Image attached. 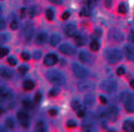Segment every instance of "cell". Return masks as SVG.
<instances>
[{"label":"cell","mask_w":134,"mask_h":132,"mask_svg":"<svg viewBox=\"0 0 134 132\" xmlns=\"http://www.w3.org/2000/svg\"><path fill=\"white\" fill-rule=\"evenodd\" d=\"M46 77L54 85H63L65 82L64 75L59 70H48L46 73Z\"/></svg>","instance_id":"obj_1"},{"label":"cell","mask_w":134,"mask_h":132,"mask_svg":"<svg viewBox=\"0 0 134 132\" xmlns=\"http://www.w3.org/2000/svg\"><path fill=\"white\" fill-rule=\"evenodd\" d=\"M104 54H105V59L109 63H116L118 61H120L121 57H123V54L118 48H109V50L105 51Z\"/></svg>","instance_id":"obj_2"},{"label":"cell","mask_w":134,"mask_h":132,"mask_svg":"<svg viewBox=\"0 0 134 132\" xmlns=\"http://www.w3.org/2000/svg\"><path fill=\"white\" fill-rule=\"evenodd\" d=\"M72 72L78 78H86L90 76V70L79 63H72Z\"/></svg>","instance_id":"obj_3"},{"label":"cell","mask_w":134,"mask_h":132,"mask_svg":"<svg viewBox=\"0 0 134 132\" xmlns=\"http://www.w3.org/2000/svg\"><path fill=\"white\" fill-rule=\"evenodd\" d=\"M101 90L108 92V93H112V92H115L117 90V83L115 81H111V79L103 81L101 83Z\"/></svg>","instance_id":"obj_4"},{"label":"cell","mask_w":134,"mask_h":132,"mask_svg":"<svg viewBox=\"0 0 134 132\" xmlns=\"http://www.w3.org/2000/svg\"><path fill=\"white\" fill-rule=\"evenodd\" d=\"M17 118H19L21 125L23 128H29V124H30V119H29V115L26 114L25 112H19L17 113Z\"/></svg>","instance_id":"obj_5"},{"label":"cell","mask_w":134,"mask_h":132,"mask_svg":"<svg viewBox=\"0 0 134 132\" xmlns=\"http://www.w3.org/2000/svg\"><path fill=\"white\" fill-rule=\"evenodd\" d=\"M79 60L83 63H88V64L93 63V61H94L92 54H90L88 52H85V51L79 52Z\"/></svg>","instance_id":"obj_6"},{"label":"cell","mask_w":134,"mask_h":132,"mask_svg":"<svg viewBox=\"0 0 134 132\" xmlns=\"http://www.w3.org/2000/svg\"><path fill=\"white\" fill-rule=\"evenodd\" d=\"M60 52L65 55H74L76 53V50L70 44H66L65 43V44H62L60 46Z\"/></svg>","instance_id":"obj_7"},{"label":"cell","mask_w":134,"mask_h":132,"mask_svg":"<svg viewBox=\"0 0 134 132\" xmlns=\"http://www.w3.org/2000/svg\"><path fill=\"white\" fill-rule=\"evenodd\" d=\"M57 56L54 53H49V54H47L46 56H45V59H44V63H45V66H47V67H51V66H54L55 63H57Z\"/></svg>","instance_id":"obj_8"},{"label":"cell","mask_w":134,"mask_h":132,"mask_svg":"<svg viewBox=\"0 0 134 132\" xmlns=\"http://www.w3.org/2000/svg\"><path fill=\"white\" fill-rule=\"evenodd\" d=\"M94 87H95V85H94V83H92V82L83 81V82L78 83V88L80 91H92Z\"/></svg>","instance_id":"obj_9"},{"label":"cell","mask_w":134,"mask_h":132,"mask_svg":"<svg viewBox=\"0 0 134 132\" xmlns=\"http://www.w3.org/2000/svg\"><path fill=\"white\" fill-rule=\"evenodd\" d=\"M124 53H125V56H126L129 60L134 61V46H132V45L125 46Z\"/></svg>","instance_id":"obj_10"},{"label":"cell","mask_w":134,"mask_h":132,"mask_svg":"<svg viewBox=\"0 0 134 132\" xmlns=\"http://www.w3.org/2000/svg\"><path fill=\"white\" fill-rule=\"evenodd\" d=\"M117 115H118V109L117 107H111L107 110V117L110 118L111 121H115L117 118Z\"/></svg>","instance_id":"obj_11"},{"label":"cell","mask_w":134,"mask_h":132,"mask_svg":"<svg viewBox=\"0 0 134 132\" xmlns=\"http://www.w3.org/2000/svg\"><path fill=\"white\" fill-rule=\"evenodd\" d=\"M23 36H24V38H25L26 40H30V39L32 38V36H33V28H32V25L28 24V25L25 27V29L23 30Z\"/></svg>","instance_id":"obj_12"},{"label":"cell","mask_w":134,"mask_h":132,"mask_svg":"<svg viewBox=\"0 0 134 132\" xmlns=\"http://www.w3.org/2000/svg\"><path fill=\"white\" fill-rule=\"evenodd\" d=\"M123 130L126 132H134V121L127 119L123 123Z\"/></svg>","instance_id":"obj_13"},{"label":"cell","mask_w":134,"mask_h":132,"mask_svg":"<svg viewBox=\"0 0 134 132\" xmlns=\"http://www.w3.org/2000/svg\"><path fill=\"white\" fill-rule=\"evenodd\" d=\"M64 32L68 37H75L76 33H77V31H76V27L74 24H68L64 29Z\"/></svg>","instance_id":"obj_14"},{"label":"cell","mask_w":134,"mask_h":132,"mask_svg":"<svg viewBox=\"0 0 134 132\" xmlns=\"http://www.w3.org/2000/svg\"><path fill=\"white\" fill-rule=\"evenodd\" d=\"M46 40H47L46 32H40V33H38V35L36 36V43L39 44V45H42Z\"/></svg>","instance_id":"obj_15"},{"label":"cell","mask_w":134,"mask_h":132,"mask_svg":"<svg viewBox=\"0 0 134 132\" xmlns=\"http://www.w3.org/2000/svg\"><path fill=\"white\" fill-rule=\"evenodd\" d=\"M134 98H131V99L125 101V109L127 110L129 113H134V101H133Z\"/></svg>","instance_id":"obj_16"},{"label":"cell","mask_w":134,"mask_h":132,"mask_svg":"<svg viewBox=\"0 0 134 132\" xmlns=\"http://www.w3.org/2000/svg\"><path fill=\"white\" fill-rule=\"evenodd\" d=\"M60 41H61V37H60L59 33H54V35L51 36L49 43H51L52 46H57L60 44Z\"/></svg>","instance_id":"obj_17"},{"label":"cell","mask_w":134,"mask_h":132,"mask_svg":"<svg viewBox=\"0 0 134 132\" xmlns=\"http://www.w3.org/2000/svg\"><path fill=\"white\" fill-rule=\"evenodd\" d=\"M93 128H94V124L92 123V121H91V119H88V121L85 119L83 123V130L84 131H92Z\"/></svg>","instance_id":"obj_18"},{"label":"cell","mask_w":134,"mask_h":132,"mask_svg":"<svg viewBox=\"0 0 134 132\" xmlns=\"http://www.w3.org/2000/svg\"><path fill=\"white\" fill-rule=\"evenodd\" d=\"M0 96H1V100L2 101H7V100H9L12 98L10 92L8 90H6V88H1V93H0Z\"/></svg>","instance_id":"obj_19"},{"label":"cell","mask_w":134,"mask_h":132,"mask_svg":"<svg viewBox=\"0 0 134 132\" xmlns=\"http://www.w3.org/2000/svg\"><path fill=\"white\" fill-rule=\"evenodd\" d=\"M1 76L4 78H10L12 76H13V71L9 70L8 68H6V67H2L1 68Z\"/></svg>","instance_id":"obj_20"},{"label":"cell","mask_w":134,"mask_h":132,"mask_svg":"<svg viewBox=\"0 0 134 132\" xmlns=\"http://www.w3.org/2000/svg\"><path fill=\"white\" fill-rule=\"evenodd\" d=\"M33 87H35V84H33V82H31V81H25V82H24L23 88L25 91H31Z\"/></svg>","instance_id":"obj_21"},{"label":"cell","mask_w":134,"mask_h":132,"mask_svg":"<svg viewBox=\"0 0 134 132\" xmlns=\"http://www.w3.org/2000/svg\"><path fill=\"white\" fill-rule=\"evenodd\" d=\"M5 125H6V128H8V129H14L15 126V123H14V119L12 118V117H8V118H6V121H5Z\"/></svg>","instance_id":"obj_22"},{"label":"cell","mask_w":134,"mask_h":132,"mask_svg":"<svg viewBox=\"0 0 134 132\" xmlns=\"http://www.w3.org/2000/svg\"><path fill=\"white\" fill-rule=\"evenodd\" d=\"M85 103L88 106H92L93 103H94V96L93 94H87L86 97H85Z\"/></svg>","instance_id":"obj_23"},{"label":"cell","mask_w":134,"mask_h":132,"mask_svg":"<svg viewBox=\"0 0 134 132\" xmlns=\"http://www.w3.org/2000/svg\"><path fill=\"white\" fill-rule=\"evenodd\" d=\"M71 107H72V109H75V110H78V109H80V108H81L80 101H79L78 99H75V100H72V102H71Z\"/></svg>","instance_id":"obj_24"},{"label":"cell","mask_w":134,"mask_h":132,"mask_svg":"<svg viewBox=\"0 0 134 132\" xmlns=\"http://www.w3.org/2000/svg\"><path fill=\"white\" fill-rule=\"evenodd\" d=\"M99 47H100V45H99V41L97 40H93L92 43H91V45H90L91 51H93V52H96L97 50H99Z\"/></svg>","instance_id":"obj_25"},{"label":"cell","mask_w":134,"mask_h":132,"mask_svg":"<svg viewBox=\"0 0 134 132\" xmlns=\"http://www.w3.org/2000/svg\"><path fill=\"white\" fill-rule=\"evenodd\" d=\"M75 43H76V44H77L78 46L84 45V39H83V37L76 35V36H75Z\"/></svg>","instance_id":"obj_26"},{"label":"cell","mask_w":134,"mask_h":132,"mask_svg":"<svg viewBox=\"0 0 134 132\" xmlns=\"http://www.w3.org/2000/svg\"><path fill=\"white\" fill-rule=\"evenodd\" d=\"M118 12H119L120 14H125L127 12V7H126V5L125 4H119V6H118Z\"/></svg>","instance_id":"obj_27"},{"label":"cell","mask_w":134,"mask_h":132,"mask_svg":"<svg viewBox=\"0 0 134 132\" xmlns=\"http://www.w3.org/2000/svg\"><path fill=\"white\" fill-rule=\"evenodd\" d=\"M46 17L48 21H52L54 18V12L52 10V9H47L46 10Z\"/></svg>","instance_id":"obj_28"},{"label":"cell","mask_w":134,"mask_h":132,"mask_svg":"<svg viewBox=\"0 0 134 132\" xmlns=\"http://www.w3.org/2000/svg\"><path fill=\"white\" fill-rule=\"evenodd\" d=\"M80 15H83V16H90L91 15V10L88 7H84L83 10L80 12Z\"/></svg>","instance_id":"obj_29"},{"label":"cell","mask_w":134,"mask_h":132,"mask_svg":"<svg viewBox=\"0 0 134 132\" xmlns=\"http://www.w3.org/2000/svg\"><path fill=\"white\" fill-rule=\"evenodd\" d=\"M59 93H60V90H59L57 87H55V88H53V90H51V92H49V97H56Z\"/></svg>","instance_id":"obj_30"},{"label":"cell","mask_w":134,"mask_h":132,"mask_svg":"<svg viewBox=\"0 0 134 132\" xmlns=\"http://www.w3.org/2000/svg\"><path fill=\"white\" fill-rule=\"evenodd\" d=\"M23 106L25 107V108H31V107H32V102H31V100L25 99V100L23 101Z\"/></svg>","instance_id":"obj_31"},{"label":"cell","mask_w":134,"mask_h":132,"mask_svg":"<svg viewBox=\"0 0 134 132\" xmlns=\"http://www.w3.org/2000/svg\"><path fill=\"white\" fill-rule=\"evenodd\" d=\"M36 130H37V131H45L44 123H42V122H39V123L36 125Z\"/></svg>","instance_id":"obj_32"},{"label":"cell","mask_w":134,"mask_h":132,"mask_svg":"<svg viewBox=\"0 0 134 132\" xmlns=\"http://www.w3.org/2000/svg\"><path fill=\"white\" fill-rule=\"evenodd\" d=\"M66 126H68L69 129L70 128H76V126H77V123H76V122L75 121H72V119H70V121H68V123H66Z\"/></svg>","instance_id":"obj_33"},{"label":"cell","mask_w":134,"mask_h":132,"mask_svg":"<svg viewBox=\"0 0 134 132\" xmlns=\"http://www.w3.org/2000/svg\"><path fill=\"white\" fill-rule=\"evenodd\" d=\"M28 70H29V67H28V66H21L20 68H19V71H20L21 73L28 72Z\"/></svg>","instance_id":"obj_34"},{"label":"cell","mask_w":134,"mask_h":132,"mask_svg":"<svg viewBox=\"0 0 134 132\" xmlns=\"http://www.w3.org/2000/svg\"><path fill=\"white\" fill-rule=\"evenodd\" d=\"M21 57H22V60H24V61L30 60V55H29V53H26V52H23V53L21 54Z\"/></svg>","instance_id":"obj_35"},{"label":"cell","mask_w":134,"mask_h":132,"mask_svg":"<svg viewBox=\"0 0 134 132\" xmlns=\"http://www.w3.org/2000/svg\"><path fill=\"white\" fill-rule=\"evenodd\" d=\"M17 28H19V23H17L16 21H13V22L10 23V29L12 30H16Z\"/></svg>","instance_id":"obj_36"},{"label":"cell","mask_w":134,"mask_h":132,"mask_svg":"<svg viewBox=\"0 0 134 132\" xmlns=\"http://www.w3.org/2000/svg\"><path fill=\"white\" fill-rule=\"evenodd\" d=\"M7 62L10 64V66H15L16 64V60H15V57H8Z\"/></svg>","instance_id":"obj_37"},{"label":"cell","mask_w":134,"mask_h":132,"mask_svg":"<svg viewBox=\"0 0 134 132\" xmlns=\"http://www.w3.org/2000/svg\"><path fill=\"white\" fill-rule=\"evenodd\" d=\"M33 57H35L36 60H39L41 57V52H39V51L35 52V53H33Z\"/></svg>","instance_id":"obj_38"},{"label":"cell","mask_w":134,"mask_h":132,"mask_svg":"<svg viewBox=\"0 0 134 132\" xmlns=\"http://www.w3.org/2000/svg\"><path fill=\"white\" fill-rule=\"evenodd\" d=\"M85 113H86V110H85L84 108H80V109H78V116H79V117H84Z\"/></svg>","instance_id":"obj_39"},{"label":"cell","mask_w":134,"mask_h":132,"mask_svg":"<svg viewBox=\"0 0 134 132\" xmlns=\"http://www.w3.org/2000/svg\"><path fill=\"white\" fill-rule=\"evenodd\" d=\"M61 17H62V20H68V18L70 17V13H69V12H64V13H63L62 14V16H61Z\"/></svg>","instance_id":"obj_40"},{"label":"cell","mask_w":134,"mask_h":132,"mask_svg":"<svg viewBox=\"0 0 134 132\" xmlns=\"http://www.w3.org/2000/svg\"><path fill=\"white\" fill-rule=\"evenodd\" d=\"M8 52H9V50H8V48L2 47V48H1V54H0V55H1V57H2V56H5L6 54H8Z\"/></svg>","instance_id":"obj_41"},{"label":"cell","mask_w":134,"mask_h":132,"mask_svg":"<svg viewBox=\"0 0 134 132\" xmlns=\"http://www.w3.org/2000/svg\"><path fill=\"white\" fill-rule=\"evenodd\" d=\"M117 73H118V75H119V76L124 75V73H125V69L123 68V67H119V68L117 69Z\"/></svg>","instance_id":"obj_42"},{"label":"cell","mask_w":134,"mask_h":132,"mask_svg":"<svg viewBox=\"0 0 134 132\" xmlns=\"http://www.w3.org/2000/svg\"><path fill=\"white\" fill-rule=\"evenodd\" d=\"M100 101L103 103V105H105V103H108V99H107L105 97H103V96H100Z\"/></svg>","instance_id":"obj_43"},{"label":"cell","mask_w":134,"mask_h":132,"mask_svg":"<svg viewBox=\"0 0 134 132\" xmlns=\"http://www.w3.org/2000/svg\"><path fill=\"white\" fill-rule=\"evenodd\" d=\"M105 6H107V8H111L112 0H105Z\"/></svg>","instance_id":"obj_44"},{"label":"cell","mask_w":134,"mask_h":132,"mask_svg":"<svg viewBox=\"0 0 134 132\" xmlns=\"http://www.w3.org/2000/svg\"><path fill=\"white\" fill-rule=\"evenodd\" d=\"M57 114V110L55 109V108H53V109H49V115H52V116H55Z\"/></svg>","instance_id":"obj_45"},{"label":"cell","mask_w":134,"mask_h":132,"mask_svg":"<svg viewBox=\"0 0 134 132\" xmlns=\"http://www.w3.org/2000/svg\"><path fill=\"white\" fill-rule=\"evenodd\" d=\"M29 13H30V16H31V17H33V16H35V14H36V12H35V8H33V7H31V8H30Z\"/></svg>","instance_id":"obj_46"},{"label":"cell","mask_w":134,"mask_h":132,"mask_svg":"<svg viewBox=\"0 0 134 132\" xmlns=\"http://www.w3.org/2000/svg\"><path fill=\"white\" fill-rule=\"evenodd\" d=\"M40 99H41V94H40V93H37V94H36V98H35L36 102H39V101H40Z\"/></svg>","instance_id":"obj_47"},{"label":"cell","mask_w":134,"mask_h":132,"mask_svg":"<svg viewBox=\"0 0 134 132\" xmlns=\"http://www.w3.org/2000/svg\"><path fill=\"white\" fill-rule=\"evenodd\" d=\"M129 39H130V41H131V43H133V44H134V32H131V35H130V37H129Z\"/></svg>","instance_id":"obj_48"},{"label":"cell","mask_w":134,"mask_h":132,"mask_svg":"<svg viewBox=\"0 0 134 132\" xmlns=\"http://www.w3.org/2000/svg\"><path fill=\"white\" fill-rule=\"evenodd\" d=\"M51 2H53V4H55V5H60V4H62V0H49Z\"/></svg>","instance_id":"obj_49"},{"label":"cell","mask_w":134,"mask_h":132,"mask_svg":"<svg viewBox=\"0 0 134 132\" xmlns=\"http://www.w3.org/2000/svg\"><path fill=\"white\" fill-rule=\"evenodd\" d=\"M0 28H1V29H5V20L4 18H1V27Z\"/></svg>","instance_id":"obj_50"},{"label":"cell","mask_w":134,"mask_h":132,"mask_svg":"<svg viewBox=\"0 0 134 132\" xmlns=\"http://www.w3.org/2000/svg\"><path fill=\"white\" fill-rule=\"evenodd\" d=\"M96 1H97V0H88V4H90V5H94Z\"/></svg>","instance_id":"obj_51"},{"label":"cell","mask_w":134,"mask_h":132,"mask_svg":"<svg viewBox=\"0 0 134 132\" xmlns=\"http://www.w3.org/2000/svg\"><path fill=\"white\" fill-rule=\"evenodd\" d=\"M95 32L99 33V35H101V30H100V29H95Z\"/></svg>","instance_id":"obj_52"},{"label":"cell","mask_w":134,"mask_h":132,"mask_svg":"<svg viewBox=\"0 0 134 132\" xmlns=\"http://www.w3.org/2000/svg\"><path fill=\"white\" fill-rule=\"evenodd\" d=\"M131 87L134 88V81H131Z\"/></svg>","instance_id":"obj_53"}]
</instances>
